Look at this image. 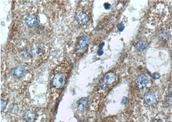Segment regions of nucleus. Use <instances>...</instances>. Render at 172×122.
<instances>
[{"label": "nucleus", "instance_id": "f3484780", "mask_svg": "<svg viewBox=\"0 0 172 122\" xmlns=\"http://www.w3.org/2000/svg\"><path fill=\"white\" fill-rule=\"evenodd\" d=\"M167 102L169 105L172 104V96L170 95L168 96L167 99Z\"/></svg>", "mask_w": 172, "mask_h": 122}, {"label": "nucleus", "instance_id": "9d476101", "mask_svg": "<svg viewBox=\"0 0 172 122\" xmlns=\"http://www.w3.org/2000/svg\"><path fill=\"white\" fill-rule=\"evenodd\" d=\"M148 47V44L145 40H141L136 46V49L138 52H143Z\"/></svg>", "mask_w": 172, "mask_h": 122}, {"label": "nucleus", "instance_id": "1a4fd4ad", "mask_svg": "<svg viewBox=\"0 0 172 122\" xmlns=\"http://www.w3.org/2000/svg\"><path fill=\"white\" fill-rule=\"evenodd\" d=\"M35 118V113L31 110L26 111L24 114V118L27 122H32Z\"/></svg>", "mask_w": 172, "mask_h": 122}, {"label": "nucleus", "instance_id": "a211bd4d", "mask_svg": "<svg viewBox=\"0 0 172 122\" xmlns=\"http://www.w3.org/2000/svg\"><path fill=\"white\" fill-rule=\"evenodd\" d=\"M129 99L128 98H127L126 97H123L122 99L121 102L123 104H126L128 102Z\"/></svg>", "mask_w": 172, "mask_h": 122}, {"label": "nucleus", "instance_id": "0eeeda50", "mask_svg": "<svg viewBox=\"0 0 172 122\" xmlns=\"http://www.w3.org/2000/svg\"><path fill=\"white\" fill-rule=\"evenodd\" d=\"M77 21L80 25H85L89 21V17L87 14L82 12L77 15Z\"/></svg>", "mask_w": 172, "mask_h": 122}, {"label": "nucleus", "instance_id": "9b49d317", "mask_svg": "<svg viewBox=\"0 0 172 122\" xmlns=\"http://www.w3.org/2000/svg\"><path fill=\"white\" fill-rule=\"evenodd\" d=\"M87 102V99L85 97L80 99L77 101V110L79 111H83L86 106V105Z\"/></svg>", "mask_w": 172, "mask_h": 122}, {"label": "nucleus", "instance_id": "aec40b11", "mask_svg": "<svg viewBox=\"0 0 172 122\" xmlns=\"http://www.w3.org/2000/svg\"><path fill=\"white\" fill-rule=\"evenodd\" d=\"M168 91L170 95L172 96V84L169 86L168 89Z\"/></svg>", "mask_w": 172, "mask_h": 122}, {"label": "nucleus", "instance_id": "6e6552de", "mask_svg": "<svg viewBox=\"0 0 172 122\" xmlns=\"http://www.w3.org/2000/svg\"><path fill=\"white\" fill-rule=\"evenodd\" d=\"M144 100L149 105H153L156 102L155 95L152 92H148L144 95Z\"/></svg>", "mask_w": 172, "mask_h": 122}, {"label": "nucleus", "instance_id": "f8f14e48", "mask_svg": "<svg viewBox=\"0 0 172 122\" xmlns=\"http://www.w3.org/2000/svg\"><path fill=\"white\" fill-rule=\"evenodd\" d=\"M158 39L161 41L165 40L169 38V34L167 30L165 29H161L158 33Z\"/></svg>", "mask_w": 172, "mask_h": 122}, {"label": "nucleus", "instance_id": "f257e3e1", "mask_svg": "<svg viewBox=\"0 0 172 122\" xmlns=\"http://www.w3.org/2000/svg\"><path fill=\"white\" fill-rule=\"evenodd\" d=\"M67 78L65 73H58L54 75L52 80L53 86L57 89H61L66 83Z\"/></svg>", "mask_w": 172, "mask_h": 122}, {"label": "nucleus", "instance_id": "f03ea898", "mask_svg": "<svg viewBox=\"0 0 172 122\" xmlns=\"http://www.w3.org/2000/svg\"><path fill=\"white\" fill-rule=\"evenodd\" d=\"M136 85L139 89H143L147 86L149 83L148 77L144 74L139 75L135 80Z\"/></svg>", "mask_w": 172, "mask_h": 122}, {"label": "nucleus", "instance_id": "dca6fc26", "mask_svg": "<svg viewBox=\"0 0 172 122\" xmlns=\"http://www.w3.org/2000/svg\"><path fill=\"white\" fill-rule=\"evenodd\" d=\"M152 77L153 78L155 79H157L160 78L161 76L158 73H155L153 74Z\"/></svg>", "mask_w": 172, "mask_h": 122}, {"label": "nucleus", "instance_id": "7ed1b4c3", "mask_svg": "<svg viewBox=\"0 0 172 122\" xmlns=\"http://www.w3.org/2000/svg\"><path fill=\"white\" fill-rule=\"evenodd\" d=\"M25 23L29 28H34L37 24V18L34 14H30L25 18Z\"/></svg>", "mask_w": 172, "mask_h": 122}, {"label": "nucleus", "instance_id": "4468645a", "mask_svg": "<svg viewBox=\"0 0 172 122\" xmlns=\"http://www.w3.org/2000/svg\"><path fill=\"white\" fill-rule=\"evenodd\" d=\"M7 103L6 101L4 100H1V111H4L6 108Z\"/></svg>", "mask_w": 172, "mask_h": 122}, {"label": "nucleus", "instance_id": "20e7f679", "mask_svg": "<svg viewBox=\"0 0 172 122\" xmlns=\"http://www.w3.org/2000/svg\"><path fill=\"white\" fill-rule=\"evenodd\" d=\"M27 72V69L23 66L20 65L16 67L13 70V75L18 78H22Z\"/></svg>", "mask_w": 172, "mask_h": 122}, {"label": "nucleus", "instance_id": "5701e85b", "mask_svg": "<svg viewBox=\"0 0 172 122\" xmlns=\"http://www.w3.org/2000/svg\"><path fill=\"white\" fill-rule=\"evenodd\" d=\"M153 122H163L161 120L159 119H155Z\"/></svg>", "mask_w": 172, "mask_h": 122}, {"label": "nucleus", "instance_id": "39448f33", "mask_svg": "<svg viewBox=\"0 0 172 122\" xmlns=\"http://www.w3.org/2000/svg\"><path fill=\"white\" fill-rule=\"evenodd\" d=\"M117 76L114 73L110 72L106 74L104 76L103 81L107 85L112 84L116 80Z\"/></svg>", "mask_w": 172, "mask_h": 122}, {"label": "nucleus", "instance_id": "ddd939ff", "mask_svg": "<svg viewBox=\"0 0 172 122\" xmlns=\"http://www.w3.org/2000/svg\"><path fill=\"white\" fill-rule=\"evenodd\" d=\"M9 110L12 113L15 114L18 112L19 108L17 104L13 103L9 106Z\"/></svg>", "mask_w": 172, "mask_h": 122}, {"label": "nucleus", "instance_id": "4be33fe9", "mask_svg": "<svg viewBox=\"0 0 172 122\" xmlns=\"http://www.w3.org/2000/svg\"><path fill=\"white\" fill-rule=\"evenodd\" d=\"M105 46V43H103L102 44H100L98 48L99 49L102 50L103 49V47Z\"/></svg>", "mask_w": 172, "mask_h": 122}, {"label": "nucleus", "instance_id": "423d86ee", "mask_svg": "<svg viewBox=\"0 0 172 122\" xmlns=\"http://www.w3.org/2000/svg\"><path fill=\"white\" fill-rule=\"evenodd\" d=\"M89 42V39L86 36H82L79 39V42L77 47L78 51H81L86 48Z\"/></svg>", "mask_w": 172, "mask_h": 122}, {"label": "nucleus", "instance_id": "2eb2a0df", "mask_svg": "<svg viewBox=\"0 0 172 122\" xmlns=\"http://www.w3.org/2000/svg\"><path fill=\"white\" fill-rule=\"evenodd\" d=\"M117 28L120 32H122L125 28V26L121 22L117 24Z\"/></svg>", "mask_w": 172, "mask_h": 122}, {"label": "nucleus", "instance_id": "6ab92c4d", "mask_svg": "<svg viewBox=\"0 0 172 122\" xmlns=\"http://www.w3.org/2000/svg\"><path fill=\"white\" fill-rule=\"evenodd\" d=\"M104 7L105 9V10H109V9H110L111 7V6L110 5L109 3H105L104 4Z\"/></svg>", "mask_w": 172, "mask_h": 122}, {"label": "nucleus", "instance_id": "412c9836", "mask_svg": "<svg viewBox=\"0 0 172 122\" xmlns=\"http://www.w3.org/2000/svg\"><path fill=\"white\" fill-rule=\"evenodd\" d=\"M97 53L99 55L102 56L103 55V51L102 50L99 49L97 51Z\"/></svg>", "mask_w": 172, "mask_h": 122}]
</instances>
